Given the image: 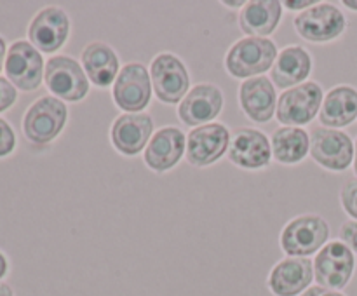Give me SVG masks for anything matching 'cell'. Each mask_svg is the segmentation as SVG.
<instances>
[{
    "label": "cell",
    "instance_id": "1",
    "mask_svg": "<svg viewBox=\"0 0 357 296\" xmlns=\"http://www.w3.org/2000/svg\"><path fill=\"white\" fill-rule=\"evenodd\" d=\"M278 54V45L271 38L243 37L227 51L225 70L234 79H255L271 72Z\"/></svg>",
    "mask_w": 357,
    "mask_h": 296
},
{
    "label": "cell",
    "instance_id": "2",
    "mask_svg": "<svg viewBox=\"0 0 357 296\" xmlns=\"http://www.w3.org/2000/svg\"><path fill=\"white\" fill-rule=\"evenodd\" d=\"M330 225L319 215H300L286 223L279 244L291 258H309L317 254L330 239Z\"/></svg>",
    "mask_w": 357,
    "mask_h": 296
},
{
    "label": "cell",
    "instance_id": "3",
    "mask_svg": "<svg viewBox=\"0 0 357 296\" xmlns=\"http://www.w3.org/2000/svg\"><path fill=\"white\" fill-rule=\"evenodd\" d=\"M68 122V107L54 96H42L30 104L23 117V132L28 141L47 145L54 141Z\"/></svg>",
    "mask_w": 357,
    "mask_h": 296
},
{
    "label": "cell",
    "instance_id": "4",
    "mask_svg": "<svg viewBox=\"0 0 357 296\" xmlns=\"http://www.w3.org/2000/svg\"><path fill=\"white\" fill-rule=\"evenodd\" d=\"M295 30L303 40L312 44H326L333 42L344 35L347 30V17L344 10L338 9L337 3L317 2L303 13L296 14Z\"/></svg>",
    "mask_w": 357,
    "mask_h": 296
},
{
    "label": "cell",
    "instance_id": "5",
    "mask_svg": "<svg viewBox=\"0 0 357 296\" xmlns=\"http://www.w3.org/2000/svg\"><path fill=\"white\" fill-rule=\"evenodd\" d=\"M44 84L52 96L68 103L86 100L89 94V79L82 68V63L72 56H52L45 63Z\"/></svg>",
    "mask_w": 357,
    "mask_h": 296
},
{
    "label": "cell",
    "instance_id": "6",
    "mask_svg": "<svg viewBox=\"0 0 357 296\" xmlns=\"http://www.w3.org/2000/svg\"><path fill=\"white\" fill-rule=\"evenodd\" d=\"M153 94L166 104H180L190 91V73L183 59L173 52H159L150 65Z\"/></svg>",
    "mask_w": 357,
    "mask_h": 296
},
{
    "label": "cell",
    "instance_id": "7",
    "mask_svg": "<svg viewBox=\"0 0 357 296\" xmlns=\"http://www.w3.org/2000/svg\"><path fill=\"white\" fill-rule=\"evenodd\" d=\"M324 101V91L317 82L307 80L300 86L286 89L278 100V120L289 127L310 124L319 115Z\"/></svg>",
    "mask_w": 357,
    "mask_h": 296
},
{
    "label": "cell",
    "instance_id": "8",
    "mask_svg": "<svg viewBox=\"0 0 357 296\" xmlns=\"http://www.w3.org/2000/svg\"><path fill=\"white\" fill-rule=\"evenodd\" d=\"M150 70L143 63L131 61L124 65L112 86V98L124 114H142L152 101Z\"/></svg>",
    "mask_w": 357,
    "mask_h": 296
},
{
    "label": "cell",
    "instance_id": "9",
    "mask_svg": "<svg viewBox=\"0 0 357 296\" xmlns=\"http://www.w3.org/2000/svg\"><path fill=\"white\" fill-rule=\"evenodd\" d=\"M310 134V157L321 167L342 173L354 164V141L347 132L317 125Z\"/></svg>",
    "mask_w": 357,
    "mask_h": 296
},
{
    "label": "cell",
    "instance_id": "10",
    "mask_svg": "<svg viewBox=\"0 0 357 296\" xmlns=\"http://www.w3.org/2000/svg\"><path fill=\"white\" fill-rule=\"evenodd\" d=\"M356 270V256L342 240L328 242L314 260V279L317 286L340 291L351 282Z\"/></svg>",
    "mask_w": 357,
    "mask_h": 296
},
{
    "label": "cell",
    "instance_id": "11",
    "mask_svg": "<svg viewBox=\"0 0 357 296\" xmlns=\"http://www.w3.org/2000/svg\"><path fill=\"white\" fill-rule=\"evenodd\" d=\"M230 139L232 134L222 122L194 127L187 134V162L194 167L213 166L229 152Z\"/></svg>",
    "mask_w": 357,
    "mask_h": 296
},
{
    "label": "cell",
    "instance_id": "12",
    "mask_svg": "<svg viewBox=\"0 0 357 296\" xmlns=\"http://www.w3.org/2000/svg\"><path fill=\"white\" fill-rule=\"evenodd\" d=\"M7 80L16 89L35 91L44 82L45 61L40 51L26 40H16L7 51L6 58Z\"/></svg>",
    "mask_w": 357,
    "mask_h": 296
},
{
    "label": "cell",
    "instance_id": "13",
    "mask_svg": "<svg viewBox=\"0 0 357 296\" xmlns=\"http://www.w3.org/2000/svg\"><path fill=\"white\" fill-rule=\"evenodd\" d=\"M72 23L66 10L58 6H47L38 10L30 21L28 38L37 51L52 54L66 44Z\"/></svg>",
    "mask_w": 357,
    "mask_h": 296
},
{
    "label": "cell",
    "instance_id": "14",
    "mask_svg": "<svg viewBox=\"0 0 357 296\" xmlns=\"http://www.w3.org/2000/svg\"><path fill=\"white\" fill-rule=\"evenodd\" d=\"M223 104L225 98L222 89L215 84L202 82L188 91L187 96L181 100L176 114L185 125L194 129L215 120L222 114Z\"/></svg>",
    "mask_w": 357,
    "mask_h": 296
},
{
    "label": "cell",
    "instance_id": "15",
    "mask_svg": "<svg viewBox=\"0 0 357 296\" xmlns=\"http://www.w3.org/2000/svg\"><path fill=\"white\" fill-rule=\"evenodd\" d=\"M153 118L146 111L121 114L110 127V141L124 157H135L145 152L153 136Z\"/></svg>",
    "mask_w": 357,
    "mask_h": 296
},
{
    "label": "cell",
    "instance_id": "16",
    "mask_svg": "<svg viewBox=\"0 0 357 296\" xmlns=\"http://www.w3.org/2000/svg\"><path fill=\"white\" fill-rule=\"evenodd\" d=\"M227 155L241 169H265L272 160L271 139L255 127H239L232 134Z\"/></svg>",
    "mask_w": 357,
    "mask_h": 296
},
{
    "label": "cell",
    "instance_id": "17",
    "mask_svg": "<svg viewBox=\"0 0 357 296\" xmlns=\"http://www.w3.org/2000/svg\"><path fill=\"white\" fill-rule=\"evenodd\" d=\"M187 152V134L176 125H166L153 132L152 139L143 152L146 167L153 173H167L180 164Z\"/></svg>",
    "mask_w": 357,
    "mask_h": 296
},
{
    "label": "cell",
    "instance_id": "18",
    "mask_svg": "<svg viewBox=\"0 0 357 296\" xmlns=\"http://www.w3.org/2000/svg\"><path fill=\"white\" fill-rule=\"evenodd\" d=\"M314 281V261L309 258L286 256L272 267L267 286L275 296H298Z\"/></svg>",
    "mask_w": 357,
    "mask_h": 296
},
{
    "label": "cell",
    "instance_id": "19",
    "mask_svg": "<svg viewBox=\"0 0 357 296\" xmlns=\"http://www.w3.org/2000/svg\"><path fill=\"white\" fill-rule=\"evenodd\" d=\"M239 104L250 120L257 124L271 122L278 110V91L271 77L243 80L239 87Z\"/></svg>",
    "mask_w": 357,
    "mask_h": 296
},
{
    "label": "cell",
    "instance_id": "20",
    "mask_svg": "<svg viewBox=\"0 0 357 296\" xmlns=\"http://www.w3.org/2000/svg\"><path fill=\"white\" fill-rule=\"evenodd\" d=\"M312 73V56L302 45L281 49L271 70V80L279 89H291L307 82Z\"/></svg>",
    "mask_w": 357,
    "mask_h": 296
},
{
    "label": "cell",
    "instance_id": "21",
    "mask_svg": "<svg viewBox=\"0 0 357 296\" xmlns=\"http://www.w3.org/2000/svg\"><path fill=\"white\" fill-rule=\"evenodd\" d=\"M82 68L89 82L105 89L110 87V84L114 86L121 72V61L112 45H108L107 42L93 40L82 51Z\"/></svg>",
    "mask_w": 357,
    "mask_h": 296
},
{
    "label": "cell",
    "instance_id": "22",
    "mask_svg": "<svg viewBox=\"0 0 357 296\" xmlns=\"http://www.w3.org/2000/svg\"><path fill=\"white\" fill-rule=\"evenodd\" d=\"M282 2L279 0H251L239 13V28L248 37L268 38L282 20Z\"/></svg>",
    "mask_w": 357,
    "mask_h": 296
},
{
    "label": "cell",
    "instance_id": "23",
    "mask_svg": "<svg viewBox=\"0 0 357 296\" xmlns=\"http://www.w3.org/2000/svg\"><path fill=\"white\" fill-rule=\"evenodd\" d=\"M357 118V89L347 84L335 86L324 94L319 122L323 127L340 129L351 125Z\"/></svg>",
    "mask_w": 357,
    "mask_h": 296
},
{
    "label": "cell",
    "instance_id": "24",
    "mask_svg": "<svg viewBox=\"0 0 357 296\" xmlns=\"http://www.w3.org/2000/svg\"><path fill=\"white\" fill-rule=\"evenodd\" d=\"M272 157L284 166L300 164L310 153V134L302 127L275 129L271 138Z\"/></svg>",
    "mask_w": 357,
    "mask_h": 296
},
{
    "label": "cell",
    "instance_id": "25",
    "mask_svg": "<svg viewBox=\"0 0 357 296\" xmlns=\"http://www.w3.org/2000/svg\"><path fill=\"white\" fill-rule=\"evenodd\" d=\"M340 202L344 211L357 219V178L347 180L340 188Z\"/></svg>",
    "mask_w": 357,
    "mask_h": 296
},
{
    "label": "cell",
    "instance_id": "26",
    "mask_svg": "<svg viewBox=\"0 0 357 296\" xmlns=\"http://www.w3.org/2000/svg\"><path fill=\"white\" fill-rule=\"evenodd\" d=\"M16 148V134L9 122L0 118V157H7Z\"/></svg>",
    "mask_w": 357,
    "mask_h": 296
},
{
    "label": "cell",
    "instance_id": "27",
    "mask_svg": "<svg viewBox=\"0 0 357 296\" xmlns=\"http://www.w3.org/2000/svg\"><path fill=\"white\" fill-rule=\"evenodd\" d=\"M17 91L7 79L0 77V111H6L16 103Z\"/></svg>",
    "mask_w": 357,
    "mask_h": 296
},
{
    "label": "cell",
    "instance_id": "28",
    "mask_svg": "<svg viewBox=\"0 0 357 296\" xmlns=\"http://www.w3.org/2000/svg\"><path fill=\"white\" fill-rule=\"evenodd\" d=\"M338 235H340L342 242L347 244L352 249V253L357 254V219H349V221H345L344 225L340 226Z\"/></svg>",
    "mask_w": 357,
    "mask_h": 296
},
{
    "label": "cell",
    "instance_id": "29",
    "mask_svg": "<svg viewBox=\"0 0 357 296\" xmlns=\"http://www.w3.org/2000/svg\"><path fill=\"white\" fill-rule=\"evenodd\" d=\"M300 296H345L342 291H335V289L323 288V286H310L305 293Z\"/></svg>",
    "mask_w": 357,
    "mask_h": 296
},
{
    "label": "cell",
    "instance_id": "30",
    "mask_svg": "<svg viewBox=\"0 0 357 296\" xmlns=\"http://www.w3.org/2000/svg\"><path fill=\"white\" fill-rule=\"evenodd\" d=\"M317 2H310V0H300V2H293V0H289V2H282V7H286V9L289 10H305L309 9V7L316 6Z\"/></svg>",
    "mask_w": 357,
    "mask_h": 296
},
{
    "label": "cell",
    "instance_id": "31",
    "mask_svg": "<svg viewBox=\"0 0 357 296\" xmlns=\"http://www.w3.org/2000/svg\"><path fill=\"white\" fill-rule=\"evenodd\" d=\"M7 51H9V49L6 47V40H3V37H0V72H2L3 66H6Z\"/></svg>",
    "mask_w": 357,
    "mask_h": 296
},
{
    "label": "cell",
    "instance_id": "32",
    "mask_svg": "<svg viewBox=\"0 0 357 296\" xmlns=\"http://www.w3.org/2000/svg\"><path fill=\"white\" fill-rule=\"evenodd\" d=\"M7 270H9V263H7V258L6 254L0 251V279L3 277V275L7 274Z\"/></svg>",
    "mask_w": 357,
    "mask_h": 296
},
{
    "label": "cell",
    "instance_id": "33",
    "mask_svg": "<svg viewBox=\"0 0 357 296\" xmlns=\"http://www.w3.org/2000/svg\"><path fill=\"white\" fill-rule=\"evenodd\" d=\"M0 296H14L13 289H10L9 284H3V282H0Z\"/></svg>",
    "mask_w": 357,
    "mask_h": 296
},
{
    "label": "cell",
    "instance_id": "34",
    "mask_svg": "<svg viewBox=\"0 0 357 296\" xmlns=\"http://www.w3.org/2000/svg\"><path fill=\"white\" fill-rule=\"evenodd\" d=\"M223 6H227V7H241V9H243L244 7V3L246 2H222Z\"/></svg>",
    "mask_w": 357,
    "mask_h": 296
},
{
    "label": "cell",
    "instance_id": "35",
    "mask_svg": "<svg viewBox=\"0 0 357 296\" xmlns=\"http://www.w3.org/2000/svg\"><path fill=\"white\" fill-rule=\"evenodd\" d=\"M344 6H345V7H349V9L356 10V13H357V2H352V0H345Z\"/></svg>",
    "mask_w": 357,
    "mask_h": 296
},
{
    "label": "cell",
    "instance_id": "36",
    "mask_svg": "<svg viewBox=\"0 0 357 296\" xmlns=\"http://www.w3.org/2000/svg\"><path fill=\"white\" fill-rule=\"evenodd\" d=\"M354 173L357 176V139H356V145H354Z\"/></svg>",
    "mask_w": 357,
    "mask_h": 296
}]
</instances>
